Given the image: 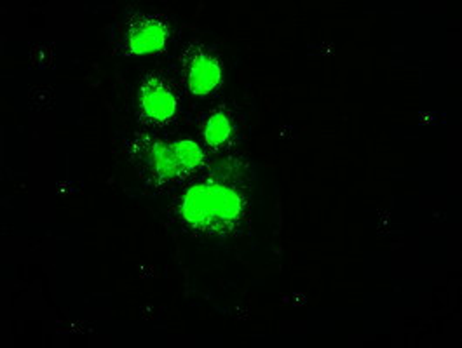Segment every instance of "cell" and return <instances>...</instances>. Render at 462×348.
I'll return each mask as SVG.
<instances>
[{"instance_id":"obj_1","label":"cell","mask_w":462,"mask_h":348,"mask_svg":"<svg viewBox=\"0 0 462 348\" xmlns=\"http://www.w3.org/2000/svg\"><path fill=\"white\" fill-rule=\"evenodd\" d=\"M248 188L232 173L208 174L185 190L179 204L181 222L205 235H227L245 220Z\"/></svg>"},{"instance_id":"obj_2","label":"cell","mask_w":462,"mask_h":348,"mask_svg":"<svg viewBox=\"0 0 462 348\" xmlns=\"http://www.w3.org/2000/svg\"><path fill=\"white\" fill-rule=\"evenodd\" d=\"M129 155L136 169L154 188H166L189 178L183 171L175 142L142 134L131 142Z\"/></svg>"},{"instance_id":"obj_3","label":"cell","mask_w":462,"mask_h":348,"mask_svg":"<svg viewBox=\"0 0 462 348\" xmlns=\"http://www.w3.org/2000/svg\"><path fill=\"white\" fill-rule=\"evenodd\" d=\"M181 69L187 89L194 96L211 95L222 82L220 61L203 46H189L181 54Z\"/></svg>"},{"instance_id":"obj_4","label":"cell","mask_w":462,"mask_h":348,"mask_svg":"<svg viewBox=\"0 0 462 348\" xmlns=\"http://www.w3.org/2000/svg\"><path fill=\"white\" fill-rule=\"evenodd\" d=\"M170 39V25L159 14H136L126 28L125 50L131 56H143L164 50Z\"/></svg>"},{"instance_id":"obj_5","label":"cell","mask_w":462,"mask_h":348,"mask_svg":"<svg viewBox=\"0 0 462 348\" xmlns=\"http://www.w3.org/2000/svg\"><path fill=\"white\" fill-rule=\"evenodd\" d=\"M143 117L155 125L170 124L179 110V100L171 87L157 75H147L140 89Z\"/></svg>"},{"instance_id":"obj_6","label":"cell","mask_w":462,"mask_h":348,"mask_svg":"<svg viewBox=\"0 0 462 348\" xmlns=\"http://www.w3.org/2000/svg\"><path fill=\"white\" fill-rule=\"evenodd\" d=\"M232 136L231 119L224 112H215L206 121L205 142L211 150L224 149Z\"/></svg>"},{"instance_id":"obj_7","label":"cell","mask_w":462,"mask_h":348,"mask_svg":"<svg viewBox=\"0 0 462 348\" xmlns=\"http://www.w3.org/2000/svg\"><path fill=\"white\" fill-rule=\"evenodd\" d=\"M175 145H177L183 171L187 173V176H190L203 168L205 153L198 143H194L190 140H179V142H175Z\"/></svg>"}]
</instances>
